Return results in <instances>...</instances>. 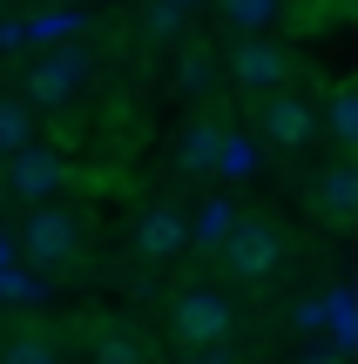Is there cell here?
I'll return each mask as SVG.
<instances>
[{
  "instance_id": "52a82bcc",
  "label": "cell",
  "mask_w": 358,
  "mask_h": 364,
  "mask_svg": "<svg viewBox=\"0 0 358 364\" xmlns=\"http://www.w3.org/2000/svg\"><path fill=\"white\" fill-rule=\"evenodd\" d=\"M311 129H318V115H311L305 95H270V102H264V135H270L278 149L311 142Z\"/></svg>"
},
{
  "instance_id": "7c38bea8",
  "label": "cell",
  "mask_w": 358,
  "mask_h": 364,
  "mask_svg": "<svg viewBox=\"0 0 358 364\" xmlns=\"http://www.w3.org/2000/svg\"><path fill=\"white\" fill-rule=\"evenodd\" d=\"M27 41H75L81 34V14L75 7H48V14H27Z\"/></svg>"
},
{
  "instance_id": "5bb4252c",
  "label": "cell",
  "mask_w": 358,
  "mask_h": 364,
  "mask_svg": "<svg viewBox=\"0 0 358 364\" xmlns=\"http://www.w3.org/2000/svg\"><path fill=\"white\" fill-rule=\"evenodd\" d=\"M95 364H149V351L129 331H102V338H95Z\"/></svg>"
},
{
  "instance_id": "8fae6325",
  "label": "cell",
  "mask_w": 358,
  "mask_h": 364,
  "mask_svg": "<svg viewBox=\"0 0 358 364\" xmlns=\"http://www.w3.org/2000/svg\"><path fill=\"white\" fill-rule=\"evenodd\" d=\"M318 209L332 223H352L358 216V162H338V169L318 182Z\"/></svg>"
},
{
  "instance_id": "7402d4cb",
  "label": "cell",
  "mask_w": 358,
  "mask_h": 364,
  "mask_svg": "<svg viewBox=\"0 0 358 364\" xmlns=\"http://www.w3.org/2000/svg\"><path fill=\"white\" fill-rule=\"evenodd\" d=\"M291 324H298V331H332V304H325V297H305V304L291 311Z\"/></svg>"
},
{
  "instance_id": "d6986e66",
  "label": "cell",
  "mask_w": 358,
  "mask_h": 364,
  "mask_svg": "<svg viewBox=\"0 0 358 364\" xmlns=\"http://www.w3.org/2000/svg\"><path fill=\"white\" fill-rule=\"evenodd\" d=\"M0 364H61V358H54L48 338H14L7 351H0Z\"/></svg>"
},
{
  "instance_id": "8992f818",
  "label": "cell",
  "mask_w": 358,
  "mask_h": 364,
  "mask_svg": "<svg viewBox=\"0 0 358 364\" xmlns=\"http://www.w3.org/2000/svg\"><path fill=\"white\" fill-rule=\"evenodd\" d=\"M278 257H284V236L270 230V223H251V216H243L237 230H230V243H223V263L237 277H270Z\"/></svg>"
},
{
  "instance_id": "ffe728a7",
  "label": "cell",
  "mask_w": 358,
  "mask_h": 364,
  "mask_svg": "<svg viewBox=\"0 0 358 364\" xmlns=\"http://www.w3.org/2000/svg\"><path fill=\"white\" fill-rule=\"evenodd\" d=\"M0 297L7 304H41V277H27V270L7 263V270H0Z\"/></svg>"
},
{
  "instance_id": "6da1fadb",
  "label": "cell",
  "mask_w": 358,
  "mask_h": 364,
  "mask_svg": "<svg viewBox=\"0 0 358 364\" xmlns=\"http://www.w3.org/2000/svg\"><path fill=\"white\" fill-rule=\"evenodd\" d=\"M21 257L34 263V270H68V263L81 257V216H75V209H61V203L27 209V223H21Z\"/></svg>"
},
{
  "instance_id": "ac0fdd59",
  "label": "cell",
  "mask_w": 358,
  "mask_h": 364,
  "mask_svg": "<svg viewBox=\"0 0 358 364\" xmlns=\"http://www.w3.org/2000/svg\"><path fill=\"white\" fill-rule=\"evenodd\" d=\"M142 27H149V34H183L189 7H183V0H156V7H142Z\"/></svg>"
},
{
  "instance_id": "ba28073f",
  "label": "cell",
  "mask_w": 358,
  "mask_h": 364,
  "mask_svg": "<svg viewBox=\"0 0 358 364\" xmlns=\"http://www.w3.org/2000/svg\"><path fill=\"white\" fill-rule=\"evenodd\" d=\"M135 243H142L149 263H169L176 250L189 243V223L176 216V209H142V223H135Z\"/></svg>"
},
{
  "instance_id": "44dd1931",
  "label": "cell",
  "mask_w": 358,
  "mask_h": 364,
  "mask_svg": "<svg viewBox=\"0 0 358 364\" xmlns=\"http://www.w3.org/2000/svg\"><path fill=\"white\" fill-rule=\"evenodd\" d=\"M210 81H216L210 54H189V61H183V95H210Z\"/></svg>"
},
{
  "instance_id": "3957f363",
  "label": "cell",
  "mask_w": 358,
  "mask_h": 364,
  "mask_svg": "<svg viewBox=\"0 0 358 364\" xmlns=\"http://www.w3.org/2000/svg\"><path fill=\"white\" fill-rule=\"evenodd\" d=\"M7 189L21 196V203H54V196L68 189V156L61 149H48V142H27L21 156H7Z\"/></svg>"
},
{
  "instance_id": "5b68a950",
  "label": "cell",
  "mask_w": 358,
  "mask_h": 364,
  "mask_svg": "<svg viewBox=\"0 0 358 364\" xmlns=\"http://www.w3.org/2000/svg\"><path fill=\"white\" fill-rule=\"evenodd\" d=\"M81 81H88V54L81 48H54L48 61H34V75H27V102L34 108H68L81 95Z\"/></svg>"
},
{
  "instance_id": "e0dca14e",
  "label": "cell",
  "mask_w": 358,
  "mask_h": 364,
  "mask_svg": "<svg viewBox=\"0 0 358 364\" xmlns=\"http://www.w3.org/2000/svg\"><path fill=\"white\" fill-rule=\"evenodd\" d=\"M332 129L345 135V142L358 149V81H345V88L332 95Z\"/></svg>"
},
{
  "instance_id": "9c48e42d",
  "label": "cell",
  "mask_w": 358,
  "mask_h": 364,
  "mask_svg": "<svg viewBox=\"0 0 358 364\" xmlns=\"http://www.w3.org/2000/svg\"><path fill=\"white\" fill-rule=\"evenodd\" d=\"M223 135H230V129H216V122H189V129H183V142H176V162H183L189 176H216Z\"/></svg>"
},
{
  "instance_id": "603a6c76",
  "label": "cell",
  "mask_w": 358,
  "mask_h": 364,
  "mask_svg": "<svg viewBox=\"0 0 358 364\" xmlns=\"http://www.w3.org/2000/svg\"><path fill=\"white\" fill-rule=\"evenodd\" d=\"M305 364H338V351H311V358H305Z\"/></svg>"
},
{
  "instance_id": "cb8c5ba5",
  "label": "cell",
  "mask_w": 358,
  "mask_h": 364,
  "mask_svg": "<svg viewBox=\"0 0 358 364\" xmlns=\"http://www.w3.org/2000/svg\"><path fill=\"white\" fill-rule=\"evenodd\" d=\"M7 257H14V250H7V236H0V270H7Z\"/></svg>"
},
{
  "instance_id": "7a4b0ae2",
  "label": "cell",
  "mask_w": 358,
  "mask_h": 364,
  "mask_svg": "<svg viewBox=\"0 0 358 364\" xmlns=\"http://www.w3.org/2000/svg\"><path fill=\"white\" fill-rule=\"evenodd\" d=\"M230 75H237V88H251V95H291V48L284 41H270V34H257V41H237V54H230Z\"/></svg>"
},
{
  "instance_id": "30bf717a",
  "label": "cell",
  "mask_w": 358,
  "mask_h": 364,
  "mask_svg": "<svg viewBox=\"0 0 358 364\" xmlns=\"http://www.w3.org/2000/svg\"><path fill=\"white\" fill-rule=\"evenodd\" d=\"M237 223H243V216H237V203H230V196H210V203H196V223H189V243H203V250H223Z\"/></svg>"
},
{
  "instance_id": "484cf974",
  "label": "cell",
  "mask_w": 358,
  "mask_h": 364,
  "mask_svg": "<svg viewBox=\"0 0 358 364\" xmlns=\"http://www.w3.org/2000/svg\"><path fill=\"white\" fill-rule=\"evenodd\" d=\"M345 14H352V21H358V7H345Z\"/></svg>"
},
{
  "instance_id": "4fadbf2b",
  "label": "cell",
  "mask_w": 358,
  "mask_h": 364,
  "mask_svg": "<svg viewBox=\"0 0 358 364\" xmlns=\"http://www.w3.org/2000/svg\"><path fill=\"white\" fill-rule=\"evenodd\" d=\"M216 176H230V182L257 176V142H251V135H223V156H216Z\"/></svg>"
},
{
  "instance_id": "d4e9b609",
  "label": "cell",
  "mask_w": 358,
  "mask_h": 364,
  "mask_svg": "<svg viewBox=\"0 0 358 364\" xmlns=\"http://www.w3.org/2000/svg\"><path fill=\"white\" fill-rule=\"evenodd\" d=\"M189 364H210V358H189Z\"/></svg>"
},
{
  "instance_id": "2e32d148",
  "label": "cell",
  "mask_w": 358,
  "mask_h": 364,
  "mask_svg": "<svg viewBox=\"0 0 358 364\" xmlns=\"http://www.w3.org/2000/svg\"><path fill=\"white\" fill-rule=\"evenodd\" d=\"M223 21H230V27H243V41H257L270 21H278V7H270V0H230Z\"/></svg>"
},
{
  "instance_id": "9a60e30c",
  "label": "cell",
  "mask_w": 358,
  "mask_h": 364,
  "mask_svg": "<svg viewBox=\"0 0 358 364\" xmlns=\"http://www.w3.org/2000/svg\"><path fill=\"white\" fill-rule=\"evenodd\" d=\"M34 142V122H27L21 102H0V156H21V149Z\"/></svg>"
},
{
  "instance_id": "277c9868",
  "label": "cell",
  "mask_w": 358,
  "mask_h": 364,
  "mask_svg": "<svg viewBox=\"0 0 358 364\" xmlns=\"http://www.w3.org/2000/svg\"><path fill=\"white\" fill-rule=\"evenodd\" d=\"M230 317H237V311H230L223 290H183V297H176V311H169V324H176V338H183V344L210 351V344H223Z\"/></svg>"
}]
</instances>
